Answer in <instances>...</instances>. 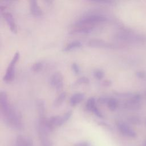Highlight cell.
I'll list each match as a JSON object with an SVG mask.
<instances>
[{
    "mask_svg": "<svg viewBox=\"0 0 146 146\" xmlns=\"http://www.w3.org/2000/svg\"><path fill=\"white\" fill-rule=\"evenodd\" d=\"M90 82V80L86 76H82L79 78L75 82L76 84H88Z\"/></svg>",
    "mask_w": 146,
    "mask_h": 146,
    "instance_id": "cell-18",
    "label": "cell"
},
{
    "mask_svg": "<svg viewBox=\"0 0 146 146\" xmlns=\"http://www.w3.org/2000/svg\"><path fill=\"white\" fill-rule=\"evenodd\" d=\"M81 46H82V43L80 41H77V40L74 41V42H72L68 43V44H67L66 46V47L63 48V51H68L72 49H74L76 48H79Z\"/></svg>",
    "mask_w": 146,
    "mask_h": 146,
    "instance_id": "cell-13",
    "label": "cell"
},
{
    "mask_svg": "<svg viewBox=\"0 0 146 146\" xmlns=\"http://www.w3.org/2000/svg\"><path fill=\"white\" fill-rule=\"evenodd\" d=\"M16 146H33V140L29 137L19 135L16 139Z\"/></svg>",
    "mask_w": 146,
    "mask_h": 146,
    "instance_id": "cell-11",
    "label": "cell"
},
{
    "mask_svg": "<svg viewBox=\"0 0 146 146\" xmlns=\"http://www.w3.org/2000/svg\"><path fill=\"white\" fill-rule=\"evenodd\" d=\"M72 113V111H68L62 116H54L47 119L46 123L49 130L51 131L55 128L63 124L71 117Z\"/></svg>",
    "mask_w": 146,
    "mask_h": 146,
    "instance_id": "cell-3",
    "label": "cell"
},
{
    "mask_svg": "<svg viewBox=\"0 0 146 146\" xmlns=\"http://www.w3.org/2000/svg\"><path fill=\"white\" fill-rule=\"evenodd\" d=\"M0 106L1 115L5 114L9 110L10 105L8 102L7 95L5 91H2L0 93Z\"/></svg>",
    "mask_w": 146,
    "mask_h": 146,
    "instance_id": "cell-7",
    "label": "cell"
},
{
    "mask_svg": "<svg viewBox=\"0 0 146 146\" xmlns=\"http://www.w3.org/2000/svg\"><path fill=\"white\" fill-rule=\"evenodd\" d=\"M109 98L107 97H105V96H102L100 97L98 99V102L100 103V104H107V102L109 100Z\"/></svg>",
    "mask_w": 146,
    "mask_h": 146,
    "instance_id": "cell-22",
    "label": "cell"
},
{
    "mask_svg": "<svg viewBox=\"0 0 146 146\" xmlns=\"http://www.w3.org/2000/svg\"><path fill=\"white\" fill-rule=\"evenodd\" d=\"M43 64L42 62H36L35 63H34L33 64V66H31V70L33 71V72H39L40 71H41L43 68Z\"/></svg>",
    "mask_w": 146,
    "mask_h": 146,
    "instance_id": "cell-17",
    "label": "cell"
},
{
    "mask_svg": "<svg viewBox=\"0 0 146 146\" xmlns=\"http://www.w3.org/2000/svg\"><path fill=\"white\" fill-rule=\"evenodd\" d=\"M119 131L124 136L129 137H135L136 136L135 132L127 124L121 121H118L116 123Z\"/></svg>",
    "mask_w": 146,
    "mask_h": 146,
    "instance_id": "cell-6",
    "label": "cell"
},
{
    "mask_svg": "<svg viewBox=\"0 0 146 146\" xmlns=\"http://www.w3.org/2000/svg\"><path fill=\"white\" fill-rule=\"evenodd\" d=\"M94 75L95 78H96L98 80H100L104 77V72L102 70H98L94 72Z\"/></svg>",
    "mask_w": 146,
    "mask_h": 146,
    "instance_id": "cell-19",
    "label": "cell"
},
{
    "mask_svg": "<svg viewBox=\"0 0 146 146\" xmlns=\"http://www.w3.org/2000/svg\"><path fill=\"white\" fill-rule=\"evenodd\" d=\"M2 14L6 21L7 22V23L8 24L10 30L13 33L16 34L17 33V27L12 14L6 11L2 13Z\"/></svg>",
    "mask_w": 146,
    "mask_h": 146,
    "instance_id": "cell-8",
    "label": "cell"
},
{
    "mask_svg": "<svg viewBox=\"0 0 146 146\" xmlns=\"http://www.w3.org/2000/svg\"><path fill=\"white\" fill-rule=\"evenodd\" d=\"M107 104L108 108L111 111H114L116 109V108L118 106V102L116 99L111 98L109 99Z\"/></svg>",
    "mask_w": 146,
    "mask_h": 146,
    "instance_id": "cell-15",
    "label": "cell"
},
{
    "mask_svg": "<svg viewBox=\"0 0 146 146\" xmlns=\"http://www.w3.org/2000/svg\"><path fill=\"white\" fill-rule=\"evenodd\" d=\"M145 146H146V141H145Z\"/></svg>",
    "mask_w": 146,
    "mask_h": 146,
    "instance_id": "cell-24",
    "label": "cell"
},
{
    "mask_svg": "<svg viewBox=\"0 0 146 146\" xmlns=\"http://www.w3.org/2000/svg\"><path fill=\"white\" fill-rule=\"evenodd\" d=\"M75 146H90V144L87 142H81L79 143H76Z\"/></svg>",
    "mask_w": 146,
    "mask_h": 146,
    "instance_id": "cell-23",
    "label": "cell"
},
{
    "mask_svg": "<svg viewBox=\"0 0 146 146\" xmlns=\"http://www.w3.org/2000/svg\"><path fill=\"white\" fill-rule=\"evenodd\" d=\"M19 58H20L19 52L18 51L16 52L7 67L6 74L3 78L4 81L6 82H9L12 81L14 79L15 76V64L17 63V62L19 60Z\"/></svg>",
    "mask_w": 146,
    "mask_h": 146,
    "instance_id": "cell-4",
    "label": "cell"
},
{
    "mask_svg": "<svg viewBox=\"0 0 146 146\" xmlns=\"http://www.w3.org/2000/svg\"><path fill=\"white\" fill-rule=\"evenodd\" d=\"M95 103H96V100H95V98H90L87 100L86 104V107L87 110L88 111H92L93 110V109L96 107Z\"/></svg>",
    "mask_w": 146,
    "mask_h": 146,
    "instance_id": "cell-16",
    "label": "cell"
},
{
    "mask_svg": "<svg viewBox=\"0 0 146 146\" xmlns=\"http://www.w3.org/2000/svg\"><path fill=\"white\" fill-rule=\"evenodd\" d=\"M92 112H94L95 115H96L98 117H100V118H102V117H103L102 113L100 112V111L98 109V108L96 106L93 109V110L92 111Z\"/></svg>",
    "mask_w": 146,
    "mask_h": 146,
    "instance_id": "cell-21",
    "label": "cell"
},
{
    "mask_svg": "<svg viewBox=\"0 0 146 146\" xmlns=\"http://www.w3.org/2000/svg\"><path fill=\"white\" fill-rule=\"evenodd\" d=\"M84 98V94L83 93H76L71 96L70 99V103L71 106H76L80 103Z\"/></svg>",
    "mask_w": 146,
    "mask_h": 146,
    "instance_id": "cell-12",
    "label": "cell"
},
{
    "mask_svg": "<svg viewBox=\"0 0 146 146\" xmlns=\"http://www.w3.org/2000/svg\"><path fill=\"white\" fill-rule=\"evenodd\" d=\"M71 68L75 74H78L80 72V68L77 63H72L71 65Z\"/></svg>",
    "mask_w": 146,
    "mask_h": 146,
    "instance_id": "cell-20",
    "label": "cell"
},
{
    "mask_svg": "<svg viewBox=\"0 0 146 146\" xmlns=\"http://www.w3.org/2000/svg\"><path fill=\"white\" fill-rule=\"evenodd\" d=\"M66 97V93L65 92H63L60 93L55 100L54 102V106L56 107L60 106L63 103V102L64 101Z\"/></svg>",
    "mask_w": 146,
    "mask_h": 146,
    "instance_id": "cell-14",
    "label": "cell"
},
{
    "mask_svg": "<svg viewBox=\"0 0 146 146\" xmlns=\"http://www.w3.org/2000/svg\"><path fill=\"white\" fill-rule=\"evenodd\" d=\"M30 10L31 13L35 17H40L43 14L42 10L38 5V2L35 0H31L30 1Z\"/></svg>",
    "mask_w": 146,
    "mask_h": 146,
    "instance_id": "cell-9",
    "label": "cell"
},
{
    "mask_svg": "<svg viewBox=\"0 0 146 146\" xmlns=\"http://www.w3.org/2000/svg\"><path fill=\"white\" fill-rule=\"evenodd\" d=\"M106 21V17L102 15L98 14H89L82 17L76 21L75 24V27H94L95 25L104 22Z\"/></svg>",
    "mask_w": 146,
    "mask_h": 146,
    "instance_id": "cell-2",
    "label": "cell"
},
{
    "mask_svg": "<svg viewBox=\"0 0 146 146\" xmlns=\"http://www.w3.org/2000/svg\"><path fill=\"white\" fill-rule=\"evenodd\" d=\"M87 44L90 47L98 48H109L111 47L109 43L106 42L104 40L98 39H94L89 40L87 43Z\"/></svg>",
    "mask_w": 146,
    "mask_h": 146,
    "instance_id": "cell-10",
    "label": "cell"
},
{
    "mask_svg": "<svg viewBox=\"0 0 146 146\" xmlns=\"http://www.w3.org/2000/svg\"><path fill=\"white\" fill-rule=\"evenodd\" d=\"M3 119L6 124L13 129H21L23 127L22 117L20 113L10 106L9 111L5 114L2 115Z\"/></svg>",
    "mask_w": 146,
    "mask_h": 146,
    "instance_id": "cell-1",
    "label": "cell"
},
{
    "mask_svg": "<svg viewBox=\"0 0 146 146\" xmlns=\"http://www.w3.org/2000/svg\"><path fill=\"white\" fill-rule=\"evenodd\" d=\"M50 85L56 90H60L63 85V75L60 72H55L50 78Z\"/></svg>",
    "mask_w": 146,
    "mask_h": 146,
    "instance_id": "cell-5",
    "label": "cell"
}]
</instances>
